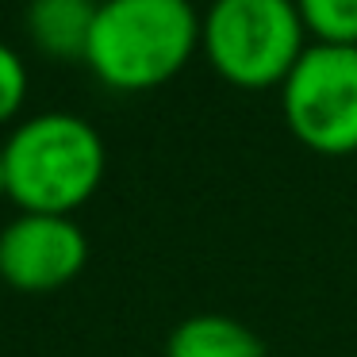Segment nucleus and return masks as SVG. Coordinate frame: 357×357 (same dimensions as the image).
I'll return each mask as SVG.
<instances>
[{"mask_svg": "<svg viewBox=\"0 0 357 357\" xmlns=\"http://www.w3.org/2000/svg\"><path fill=\"white\" fill-rule=\"evenodd\" d=\"M165 357H265V346L231 315H188L165 338Z\"/></svg>", "mask_w": 357, "mask_h": 357, "instance_id": "7", "label": "nucleus"}, {"mask_svg": "<svg viewBox=\"0 0 357 357\" xmlns=\"http://www.w3.org/2000/svg\"><path fill=\"white\" fill-rule=\"evenodd\" d=\"M307 47L296 0H211L200 20V54L242 93L280 89Z\"/></svg>", "mask_w": 357, "mask_h": 357, "instance_id": "3", "label": "nucleus"}, {"mask_svg": "<svg viewBox=\"0 0 357 357\" xmlns=\"http://www.w3.org/2000/svg\"><path fill=\"white\" fill-rule=\"evenodd\" d=\"M192 0H100L85 66L112 93H150L173 81L200 50Z\"/></svg>", "mask_w": 357, "mask_h": 357, "instance_id": "1", "label": "nucleus"}, {"mask_svg": "<svg viewBox=\"0 0 357 357\" xmlns=\"http://www.w3.org/2000/svg\"><path fill=\"white\" fill-rule=\"evenodd\" d=\"M0 196H8V177H4V142H0Z\"/></svg>", "mask_w": 357, "mask_h": 357, "instance_id": "10", "label": "nucleus"}, {"mask_svg": "<svg viewBox=\"0 0 357 357\" xmlns=\"http://www.w3.org/2000/svg\"><path fill=\"white\" fill-rule=\"evenodd\" d=\"M89 261V238L73 215L20 211L0 231V280L16 292L43 296L66 288Z\"/></svg>", "mask_w": 357, "mask_h": 357, "instance_id": "5", "label": "nucleus"}, {"mask_svg": "<svg viewBox=\"0 0 357 357\" xmlns=\"http://www.w3.org/2000/svg\"><path fill=\"white\" fill-rule=\"evenodd\" d=\"M311 43L357 47V0H296Z\"/></svg>", "mask_w": 357, "mask_h": 357, "instance_id": "8", "label": "nucleus"}, {"mask_svg": "<svg viewBox=\"0 0 357 357\" xmlns=\"http://www.w3.org/2000/svg\"><path fill=\"white\" fill-rule=\"evenodd\" d=\"M27 100V66L20 58V50H12L8 43H0V127L24 112Z\"/></svg>", "mask_w": 357, "mask_h": 357, "instance_id": "9", "label": "nucleus"}, {"mask_svg": "<svg viewBox=\"0 0 357 357\" xmlns=\"http://www.w3.org/2000/svg\"><path fill=\"white\" fill-rule=\"evenodd\" d=\"M104 165L100 131L73 112H39L4 139L8 200L20 211L73 215L100 188Z\"/></svg>", "mask_w": 357, "mask_h": 357, "instance_id": "2", "label": "nucleus"}, {"mask_svg": "<svg viewBox=\"0 0 357 357\" xmlns=\"http://www.w3.org/2000/svg\"><path fill=\"white\" fill-rule=\"evenodd\" d=\"M280 112L311 154H357V47L311 43L280 85Z\"/></svg>", "mask_w": 357, "mask_h": 357, "instance_id": "4", "label": "nucleus"}, {"mask_svg": "<svg viewBox=\"0 0 357 357\" xmlns=\"http://www.w3.org/2000/svg\"><path fill=\"white\" fill-rule=\"evenodd\" d=\"M96 0H31L27 39L54 62H85L93 39Z\"/></svg>", "mask_w": 357, "mask_h": 357, "instance_id": "6", "label": "nucleus"}]
</instances>
